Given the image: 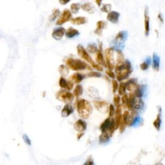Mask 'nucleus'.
Here are the masks:
<instances>
[{
	"label": "nucleus",
	"mask_w": 165,
	"mask_h": 165,
	"mask_svg": "<svg viewBox=\"0 0 165 165\" xmlns=\"http://www.w3.org/2000/svg\"><path fill=\"white\" fill-rule=\"evenodd\" d=\"M96 3L97 5H98V6H100V5H101V4L102 3V1H97H97H96Z\"/></svg>",
	"instance_id": "51"
},
{
	"label": "nucleus",
	"mask_w": 165,
	"mask_h": 165,
	"mask_svg": "<svg viewBox=\"0 0 165 165\" xmlns=\"http://www.w3.org/2000/svg\"><path fill=\"white\" fill-rule=\"evenodd\" d=\"M83 135V134H82V133H81V134H78V139H79V138L81 137Z\"/></svg>",
	"instance_id": "52"
},
{
	"label": "nucleus",
	"mask_w": 165,
	"mask_h": 165,
	"mask_svg": "<svg viewBox=\"0 0 165 165\" xmlns=\"http://www.w3.org/2000/svg\"><path fill=\"white\" fill-rule=\"evenodd\" d=\"M145 106V103L141 98H137V97H135L134 104H133V110H141L143 109Z\"/></svg>",
	"instance_id": "26"
},
{
	"label": "nucleus",
	"mask_w": 165,
	"mask_h": 165,
	"mask_svg": "<svg viewBox=\"0 0 165 165\" xmlns=\"http://www.w3.org/2000/svg\"><path fill=\"white\" fill-rule=\"evenodd\" d=\"M152 67L153 69L155 71H159V67H160V58L155 52L153 53L152 58Z\"/></svg>",
	"instance_id": "23"
},
{
	"label": "nucleus",
	"mask_w": 165,
	"mask_h": 165,
	"mask_svg": "<svg viewBox=\"0 0 165 165\" xmlns=\"http://www.w3.org/2000/svg\"><path fill=\"white\" fill-rule=\"evenodd\" d=\"M107 22L105 21H99L98 22L96 23V29L95 30V33L100 36L102 34V31L103 29H105L107 28Z\"/></svg>",
	"instance_id": "24"
},
{
	"label": "nucleus",
	"mask_w": 165,
	"mask_h": 165,
	"mask_svg": "<svg viewBox=\"0 0 165 165\" xmlns=\"http://www.w3.org/2000/svg\"><path fill=\"white\" fill-rule=\"evenodd\" d=\"M121 101H122L121 107H123L124 109H126L127 107V103H128V96H127V94H125L123 96L122 98H121Z\"/></svg>",
	"instance_id": "41"
},
{
	"label": "nucleus",
	"mask_w": 165,
	"mask_h": 165,
	"mask_svg": "<svg viewBox=\"0 0 165 165\" xmlns=\"http://www.w3.org/2000/svg\"><path fill=\"white\" fill-rule=\"evenodd\" d=\"M122 107H121V105H118L117 107V109L116 110H115V128L116 129L120 127V124L121 122V117H122Z\"/></svg>",
	"instance_id": "12"
},
{
	"label": "nucleus",
	"mask_w": 165,
	"mask_h": 165,
	"mask_svg": "<svg viewBox=\"0 0 165 165\" xmlns=\"http://www.w3.org/2000/svg\"><path fill=\"white\" fill-rule=\"evenodd\" d=\"M109 117H113V115L115 114V109H114V106L113 105H110V107L109 108Z\"/></svg>",
	"instance_id": "43"
},
{
	"label": "nucleus",
	"mask_w": 165,
	"mask_h": 165,
	"mask_svg": "<svg viewBox=\"0 0 165 165\" xmlns=\"http://www.w3.org/2000/svg\"><path fill=\"white\" fill-rule=\"evenodd\" d=\"M83 86L81 85H77L76 86H75L74 90V92H73V95L75 96L76 97H79L82 95L83 94Z\"/></svg>",
	"instance_id": "34"
},
{
	"label": "nucleus",
	"mask_w": 165,
	"mask_h": 165,
	"mask_svg": "<svg viewBox=\"0 0 165 165\" xmlns=\"http://www.w3.org/2000/svg\"><path fill=\"white\" fill-rule=\"evenodd\" d=\"M158 18H159V20L161 21V22H163V15H162L161 12L159 13Z\"/></svg>",
	"instance_id": "49"
},
{
	"label": "nucleus",
	"mask_w": 165,
	"mask_h": 165,
	"mask_svg": "<svg viewBox=\"0 0 165 165\" xmlns=\"http://www.w3.org/2000/svg\"><path fill=\"white\" fill-rule=\"evenodd\" d=\"M66 30L63 27H58L54 29L52 34V37L56 40H60L65 34Z\"/></svg>",
	"instance_id": "11"
},
{
	"label": "nucleus",
	"mask_w": 165,
	"mask_h": 165,
	"mask_svg": "<svg viewBox=\"0 0 165 165\" xmlns=\"http://www.w3.org/2000/svg\"><path fill=\"white\" fill-rule=\"evenodd\" d=\"M77 54L79 55V57H81L84 60L86 61V62L90 63L93 69L97 70V71L101 72L103 71V67L99 65L98 64L95 63L92 59L90 56L89 55V54L86 52V50L85 48H84L82 45H78L77 46Z\"/></svg>",
	"instance_id": "3"
},
{
	"label": "nucleus",
	"mask_w": 165,
	"mask_h": 165,
	"mask_svg": "<svg viewBox=\"0 0 165 165\" xmlns=\"http://www.w3.org/2000/svg\"><path fill=\"white\" fill-rule=\"evenodd\" d=\"M88 54H94L97 52V47L95 43H89L87 46V49L86 50Z\"/></svg>",
	"instance_id": "35"
},
{
	"label": "nucleus",
	"mask_w": 165,
	"mask_h": 165,
	"mask_svg": "<svg viewBox=\"0 0 165 165\" xmlns=\"http://www.w3.org/2000/svg\"><path fill=\"white\" fill-rule=\"evenodd\" d=\"M58 71L59 74L61 75V77L67 76L69 72V69L65 65H61L58 68Z\"/></svg>",
	"instance_id": "30"
},
{
	"label": "nucleus",
	"mask_w": 165,
	"mask_h": 165,
	"mask_svg": "<svg viewBox=\"0 0 165 165\" xmlns=\"http://www.w3.org/2000/svg\"><path fill=\"white\" fill-rule=\"evenodd\" d=\"M111 124V119L110 117L107 118L103 122L100 126V130H101L102 132H108L109 130V128Z\"/></svg>",
	"instance_id": "28"
},
{
	"label": "nucleus",
	"mask_w": 165,
	"mask_h": 165,
	"mask_svg": "<svg viewBox=\"0 0 165 165\" xmlns=\"http://www.w3.org/2000/svg\"><path fill=\"white\" fill-rule=\"evenodd\" d=\"M75 107L78 115L83 119H88L93 112V107L90 102L87 100L81 99H77Z\"/></svg>",
	"instance_id": "1"
},
{
	"label": "nucleus",
	"mask_w": 165,
	"mask_h": 165,
	"mask_svg": "<svg viewBox=\"0 0 165 165\" xmlns=\"http://www.w3.org/2000/svg\"><path fill=\"white\" fill-rule=\"evenodd\" d=\"M23 139L24 141V142H25L26 145H28L29 146L31 145V139H29V136L27 135L26 134H24L23 136Z\"/></svg>",
	"instance_id": "46"
},
{
	"label": "nucleus",
	"mask_w": 165,
	"mask_h": 165,
	"mask_svg": "<svg viewBox=\"0 0 165 165\" xmlns=\"http://www.w3.org/2000/svg\"><path fill=\"white\" fill-rule=\"evenodd\" d=\"M106 73H107V74L111 78H113V79H114V78L115 77V74H114V72H112V70H107L106 71Z\"/></svg>",
	"instance_id": "47"
},
{
	"label": "nucleus",
	"mask_w": 165,
	"mask_h": 165,
	"mask_svg": "<svg viewBox=\"0 0 165 165\" xmlns=\"http://www.w3.org/2000/svg\"><path fill=\"white\" fill-rule=\"evenodd\" d=\"M85 75L81 74V73H79V72H76V73H74V74H73L70 77L69 81L72 83H74L75 84H79L84 79H85Z\"/></svg>",
	"instance_id": "17"
},
{
	"label": "nucleus",
	"mask_w": 165,
	"mask_h": 165,
	"mask_svg": "<svg viewBox=\"0 0 165 165\" xmlns=\"http://www.w3.org/2000/svg\"><path fill=\"white\" fill-rule=\"evenodd\" d=\"M59 15H60V10H59V9H54L52 13L49 16V21H53L56 20V18H58Z\"/></svg>",
	"instance_id": "36"
},
{
	"label": "nucleus",
	"mask_w": 165,
	"mask_h": 165,
	"mask_svg": "<svg viewBox=\"0 0 165 165\" xmlns=\"http://www.w3.org/2000/svg\"><path fill=\"white\" fill-rule=\"evenodd\" d=\"M158 108H159L158 110L159 111V112L158 114V115H157L156 119L153 121V126L155 127V129L158 131H159V130H160L161 123H162V120H161V107H158Z\"/></svg>",
	"instance_id": "25"
},
{
	"label": "nucleus",
	"mask_w": 165,
	"mask_h": 165,
	"mask_svg": "<svg viewBox=\"0 0 165 165\" xmlns=\"http://www.w3.org/2000/svg\"><path fill=\"white\" fill-rule=\"evenodd\" d=\"M105 56L106 59V66L110 70L115 68L114 60H113V50L112 47L108 48L105 50Z\"/></svg>",
	"instance_id": "7"
},
{
	"label": "nucleus",
	"mask_w": 165,
	"mask_h": 165,
	"mask_svg": "<svg viewBox=\"0 0 165 165\" xmlns=\"http://www.w3.org/2000/svg\"><path fill=\"white\" fill-rule=\"evenodd\" d=\"M65 36L68 38H72L75 36H77L79 35V32L77 31V29H75L74 28L69 27L68 29L65 31Z\"/></svg>",
	"instance_id": "27"
},
{
	"label": "nucleus",
	"mask_w": 165,
	"mask_h": 165,
	"mask_svg": "<svg viewBox=\"0 0 165 165\" xmlns=\"http://www.w3.org/2000/svg\"><path fill=\"white\" fill-rule=\"evenodd\" d=\"M135 97H136V96H134V94L133 93L131 92L130 94L129 97H128V103H127V107H126L129 109V110L131 111L133 110V104Z\"/></svg>",
	"instance_id": "31"
},
{
	"label": "nucleus",
	"mask_w": 165,
	"mask_h": 165,
	"mask_svg": "<svg viewBox=\"0 0 165 165\" xmlns=\"http://www.w3.org/2000/svg\"><path fill=\"white\" fill-rule=\"evenodd\" d=\"M129 113H130L128 111H124V113L122 115L120 124V130L121 132H124V129H125L126 126H127V119H128Z\"/></svg>",
	"instance_id": "20"
},
{
	"label": "nucleus",
	"mask_w": 165,
	"mask_h": 165,
	"mask_svg": "<svg viewBox=\"0 0 165 165\" xmlns=\"http://www.w3.org/2000/svg\"><path fill=\"white\" fill-rule=\"evenodd\" d=\"M96 60L97 62V64H98L100 66H106V62H105L103 55L101 52L97 50L96 52Z\"/></svg>",
	"instance_id": "29"
},
{
	"label": "nucleus",
	"mask_w": 165,
	"mask_h": 165,
	"mask_svg": "<svg viewBox=\"0 0 165 165\" xmlns=\"http://www.w3.org/2000/svg\"><path fill=\"white\" fill-rule=\"evenodd\" d=\"M110 135L107 132H102V134L99 137V143H106L109 141Z\"/></svg>",
	"instance_id": "33"
},
{
	"label": "nucleus",
	"mask_w": 165,
	"mask_h": 165,
	"mask_svg": "<svg viewBox=\"0 0 165 165\" xmlns=\"http://www.w3.org/2000/svg\"><path fill=\"white\" fill-rule=\"evenodd\" d=\"M81 8L84 11L88 12V14H92L96 12V7H94L93 3H92L90 2L85 3L81 5Z\"/></svg>",
	"instance_id": "18"
},
{
	"label": "nucleus",
	"mask_w": 165,
	"mask_h": 165,
	"mask_svg": "<svg viewBox=\"0 0 165 165\" xmlns=\"http://www.w3.org/2000/svg\"><path fill=\"white\" fill-rule=\"evenodd\" d=\"M59 3L61 4V5H66L68 3L70 2V0H68V1H64V0H60V1H59Z\"/></svg>",
	"instance_id": "48"
},
{
	"label": "nucleus",
	"mask_w": 165,
	"mask_h": 165,
	"mask_svg": "<svg viewBox=\"0 0 165 165\" xmlns=\"http://www.w3.org/2000/svg\"><path fill=\"white\" fill-rule=\"evenodd\" d=\"M111 9H112L111 4H103L101 8V10L103 12L109 13L111 11Z\"/></svg>",
	"instance_id": "40"
},
{
	"label": "nucleus",
	"mask_w": 165,
	"mask_h": 165,
	"mask_svg": "<svg viewBox=\"0 0 165 165\" xmlns=\"http://www.w3.org/2000/svg\"><path fill=\"white\" fill-rule=\"evenodd\" d=\"M74 112V107L70 104H67L65 105L63 109L61 110V115L63 117H67L72 114Z\"/></svg>",
	"instance_id": "21"
},
{
	"label": "nucleus",
	"mask_w": 165,
	"mask_h": 165,
	"mask_svg": "<svg viewBox=\"0 0 165 165\" xmlns=\"http://www.w3.org/2000/svg\"><path fill=\"white\" fill-rule=\"evenodd\" d=\"M83 165H94V162L92 161H88Z\"/></svg>",
	"instance_id": "50"
},
{
	"label": "nucleus",
	"mask_w": 165,
	"mask_h": 165,
	"mask_svg": "<svg viewBox=\"0 0 165 165\" xmlns=\"http://www.w3.org/2000/svg\"><path fill=\"white\" fill-rule=\"evenodd\" d=\"M88 22L87 18L84 17V16H79V17H75L72 18L70 20V23L76 25H81L85 24Z\"/></svg>",
	"instance_id": "22"
},
{
	"label": "nucleus",
	"mask_w": 165,
	"mask_h": 165,
	"mask_svg": "<svg viewBox=\"0 0 165 165\" xmlns=\"http://www.w3.org/2000/svg\"><path fill=\"white\" fill-rule=\"evenodd\" d=\"M59 85L61 88L66 89L67 90H71L74 87V84L70 81H67L64 77H60L59 81Z\"/></svg>",
	"instance_id": "14"
},
{
	"label": "nucleus",
	"mask_w": 165,
	"mask_h": 165,
	"mask_svg": "<svg viewBox=\"0 0 165 165\" xmlns=\"http://www.w3.org/2000/svg\"><path fill=\"white\" fill-rule=\"evenodd\" d=\"M118 93L119 95L123 96L125 94L126 92V87H125V83L121 82L120 83V86H118Z\"/></svg>",
	"instance_id": "39"
},
{
	"label": "nucleus",
	"mask_w": 165,
	"mask_h": 165,
	"mask_svg": "<svg viewBox=\"0 0 165 165\" xmlns=\"http://www.w3.org/2000/svg\"><path fill=\"white\" fill-rule=\"evenodd\" d=\"M66 66L69 69H71L75 71H81L85 69H89V66L85 62L79 59H73L69 58L65 61Z\"/></svg>",
	"instance_id": "4"
},
{
	"label": "nucleus",
	"mask_w": 165,
	"mask_h": 165,
	"mask_svg": "<svg viewBox=\"0 0 165 165\" xmlns=\"http://www.w3.org/2000/svg\"><path fill=\"white\" fill-rule=\"evenodd\" d=\"M145 35L148 36L150 34V16L148 14V7L147 6L145 7Z\"/></svg>",
	"instance_id": "10"
},
{
	"label": "nucleus",
	"mask_w": 165,
	"mask_h": 165,
	"mask_svg": "<svg viewBox=\"0 0 165 165\" xmlns=\"http://www.w3.org/2000/svg\"><path fill=\"white\" fill-rule=\"evenodd\" d=\"M120 17V13L116 11H110L108 13L107 16V20L112 23H117L119 18Z\"/></svg>",
	"instance_id": "16"
},
{
	"label": "nucleus",
	"mask_w": 165,
	"mask_h": 165,
	"mask_svg": "<svg viewBox=\"0 0 165 165\" xmlns=\"http://www.w3.org/2000/svg\"><path fill=\"white\" fill-rule=\"evenodd\" d=\"M138 85H137V79H134V78L130 79L125 83L126 90L131 92H134L135 90L137 88Z\"/></svg>",
	"instance_id": "15"
},
{
	"label": "nucleus",
	"mask_w": 165,
	"mask_h": 165,
	"mask_svg": "<svg viewBox=\"0 0 165 165\" xmlns=\"http://www.w3.org/2000/svg\"><path fill=\"white\" fill-rule=\"evenodd\" d=\"M147 89V85H138L137 88L135 90L133 94H134L135 96L137 97V98H141V97L144 96V93L145 92Z\"/></svg>",
	"instance_id": "19"
},
{
	"label": "nucleus",
	"mask_w": 165,
	"mask_h": 165,
	"mask_svg": "<svg viewBox=\"0 0 165 165\" xmlns=\"http://www.w3.org/2000/svg\"><path fill=\"white\" fill-rule=\"evenodd\" d=\"M72 19V13L67 9H65L62 14L59 16V18L57 20L56 24L57 25H62L67 21H70Z\"/></svg>",
	"instance_id": "8"
},
{
	"label": "nucleus",
	"mask_w": 165,
	"mask_h": 165,
	"mask_svg": "<svg viewBox=\"0 0 165 165\" xmlns=\"http://www.w3.org/2000/svg\"><path fill=\"white\" fill-rule=\"evenodd\" d=\"M112 88H113V93H115L116 91L118 89V83L116 80L113 79L112 81Z\"/></svg>",
	"instance_id": "44"
},
{
	"label": "nucleus",
	"mask_w": 165,
	"mask_h": 165,
	"mask_svg": "<svg viewBox=\"0 0 165 165\" xmlns=\"http://www.w3.org/2000/svg\"><path fill=\"white\" fill-rule=\"evenodd\" d=\"M156 165H163V164H161V163H158V164H157Z\"/></svg>",
	"instance_id": "53"
},
{
	"label": "nucleus",
	"mask_w": 165,
	"mask_h": 165,
	"mask_svg": "<svg viewBox=\"0 0 165 165\" xmlns=\"http://www.w3.org/2000/svg\"><path fill=\"white\" fill-rule=\"evenodd\" d=\"M94 105L96 109L102 113H106L109 111V106H108L107 102L103 101H94Z\"/></svg>",
	"instance_id": "9"
},
{
	"label": "nucleus",
	"mask_w": 165,
	"mask_h": 165,
	"mask_svg": "<svg viewBox=\"0 0 165 165\" xmlns=\"http://www.w3.org/2000/svg\"><path fill=\"white\" fill-rule=\"evenodd\" d=\"M114 69L116 77L119 81L127 79L132 72V65L128 60H125L120 66H115Z\"/></svg>",
	"instance_id": "2"
},
{
	"label": "nucleus",
	"mask_w": 165,
	"mask_h": 165,
	"mask_svg": "<svg viewBox=\"0 0 165 165\" xmlns=\"http://www.w3.org/2000/svg\"><path fill=\"white\" fill-rule=\"evenodd\" d=\"M86 127H87V124L85 121L83 120H79L75 121L74 124V128L77 132H83L86 130Z\"/></svg>",
	"instance_id": "13"
},
{
	"label": "nucleus",
	"mask_w": 165,
	"mask_h": 165,
	"mask_svg": "<svg viewBox=\"0 0 165 165\" xmlns=\"http://www.w3.org/2000/svg\"><path fill=\"white\" fill-rule=\"evenodd\" d=\"M120 97L119 95H115L114 97H113V103H114V105L115 107H117L118 105H120Z\"/></svg>",
	"instance_id": "45"
},
{
	"label": "nucleus",
	"mask_w": 165,
	"mask_h": 165,
	"mask_svg": "<svg viewBox=\"0 0 165 165\" xmlns=\"http://www.w3.org/2000/svg\"><path fill=\"white\" fill-rule=\"evenodd\" d=\"M151 63V58L150 57H147L145 61L140 65V68L142 70H147L149 68V66Z\"/></svg>",
	"instance_id": "32"
},
{
	"label": "nucleus",
	"mask_w": 165,
	"mask_h": 165,
	"mask_svg": "<svg viewBox=\"0 0 165 165\" xmlns=\"http://www.w3.org/2000/svg\"><path fill=\"white\" fill-rule=\"evenodd\" d=\"M128 38V32L126 31H122L118 32L115 36L114 40L113 41V45L112 47L113 50L117 51H121L124 47L123 43Z\"/></svg>",
	"instance_id": "5"
},
{
	"label": "nucleus",
	"mask_w": 165,
	"mask_h": 165,
	"mask_svg": "<svg viewBox=\"0 0 165 165\" xmlns=\"http://www.w3.org/2000/svg\"><path fill=\"white\" fill-rule=\"evenodd\" d=\"M81 8V5L79 3H74L70 5V10H71V13L72 14H77L79 12V10Z\"/></svg>",
	"instance_id": "37"
},
{
	"label": "nucleus",
	"mask_w": 165,
	"mask_h": 165,
	"mask_svg": "<svg viewBox=\"0 0 165 165\" xmlns=\"http://www.w3.org/2000/svg\"><path fill=\"white\" fill-rule=\"evenodd\" d=\"M87 76L90 77H99L101 76V74L97 72H90L87 74Z\"/></svg>",
	"instance_id": "42"
},
{
	"label": "nucleus",
	"mask_w": 165,
	"mask_h": 165,
	"mask_svg": "<svg viewBox=\"0 0 165 165\" xmlns=\"http://www.w3.org/2000/svg\"><path fill=\"white\" fill-rule=\"evenodd\" d=\"M124 61V55L121 51H117V65L116 66H120L122 65Z\"/></svg>",
	"instance_id": "38"
},
{
	"label": "nucleus",
	"mask_w": 165,
	"mask_h": 165,
	"mask_svg": "<svg viewBox=\"0 0 165 165\" xmlns=\"http://www.w3.org/2000/svg\"><path fill=\"white\" fill-rule=\"evenodd\" d=\"M56 98L59 101L67 104H70L74 100V95L70 92L65 90H59L56 94Z\"/></svg>",
	"instance_id": "6"
}]
</instances>
